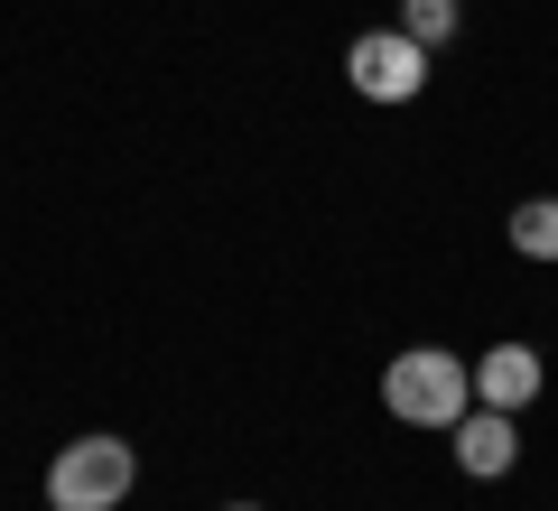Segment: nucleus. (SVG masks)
I'll use <instances>...</instances> for the list:
<instances>
[{"mask_svg":"<svg viewBox=\"0 0 558 511\" xmlns=\"http://www.w3.org/2000/svg\"><path fill=\"white\" fill-rule=\"evenodd\" d=\"M344 75H354L363 102H410L418 84H428V47H410L400 28H363V38L344 47Z\"/></svg>","mask_w":558,"mask_h":511,"instance_id":"nucleus-3","label":"nucleus"},{"mask_svg":"<svg viewBox=\"0 0 558 511\" xmlns=\"http://www.w3.org/2000/svg\"><path fill=\"white\" fill-rule=\"evenodd\" d=\"M475 400H484V410H521V400H539V354H531V344H494V354L475 363Z\"/></svg>","mask_w":558,"mask_h":511,"instance_id":"nucleus-4","label":"nucleus"},{"mask_svg":"<svg viewBox=\"0 0 558 511\" xmlns=\"http://www.w3.org/2000/svg\"><path fill=\"white\" fill-rule=\"evenodd\" d=\"M381 400H391V418H410V428H457V418L475 410V373H465L447 344H410V354H391V373H381Z\"/></svg>","mask_w":558,"mask_h":511,"instance_id":"nucleus-1","label":"nucleus"},{"mask_svg":"<svg viewBox=\"0 0 558 511\" xmlns=\"http://www.w3.org/2000/svg\"><path fill=\"white\" fill-rule=\"evenodd\" d=\"M512 252L521 260H558V196H531V205H512Z\"/></svg>","mask_w":558,"mask_h":511,"instance_id":"nucleus-6","label":"nucleus"},{"mask_svg":"<svg viewBox=\"0 0 558 511\" xmlns=\"http://www.w3.org/2000/svg\"><path fill=\"white\" fill-rule=\"evenodd\" d=\"M400 38L438 57V47L457 38V0H400Z\"/></svg>","mask_w":558,"mask_h":511,"instance_id":"nucleus-7","label":"nucleus"},{"mask_svg":"<svg viewBox=\"0 0 558 511\" xmlns=\"http://www.w3.org/2000/svg\"><path fill=\"white\" fill-rule=\"evenodd\" d=\"M233 511H252V502H233Z\"/></svg>","mask_w":558,"mask_h":511,"instance_id":"nucleus-8","label":"nucleus"},{"mask_svg":"<svg viewBox=\"0 0 558 511\" xmlns=\"http://www.w3.org/2000/svg\"><path fill=\"white\" fill-rule=\"evenodd\" d=\"M521 437H512V410H465L457 418V465L465 474H512Z\"/></svg>","mask_w":558,"mask_h":511,"instance_id":"nucleus-5","label":"nucleus"},{"mask_svg":"<svg viewBox=\"0 0 558 511\" xmlns=\"http://www.w3.org/2000/svg\"><path fill=\"white\" fill-rule=\"evenodd\" d=\"M131 484H140L131 437H75L47 465V511H112V502H131Z\"/></svg>","mask_w":558,"mask_h":511,"instance_id":"nucleus-2","label":"nucleus"}]
</instances>
